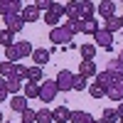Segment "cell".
Segmentation results:
<instances>
[{"label":"cell","instance_id":"d6986e66","mask_svg":"<svg viewBox=\"0 0 123 123\" xmlns=\"http://www.w3.org/2000/svg\"><path fill=\"white\" fill-rule=\"evenodd\" d=\"M32 59H35L37 67H44L49 62V52H47V49H32Z\"/></svg>","mask_w":123,"mask_h":123},{"label":"cell","instance_id":"ffe728a7","mask_svg":"<svg viewBox=\"0 0 123 123\" xmlns=\"http://www.w3.org/2000/svg\"><path fill=\"white\" fill-rule=\"evenodd\" d=\"M27 81H35V84H39L42 81V67H27Z\"/></svg>","mask_w":123,"mask_h":123},{"label":"cell","instance_id":"7a4b0ae2","mask_svg":"<svg viewBox=\"0 0 123 123\" xmlns=\"http://www.w3.org/2000/svg\"><path fill=\"white\" fill-rule=\"evenodd\" d=\"M71 37H74V32H69L64 25H57V27L49 30V39H52L54 44H69Z\"/></svg>","mask_w":123,"mask_h":123},{"label":"cell","instance_id":"8fae6325","mask_svg":"<svg viewBox=\"0 0 123 123\" xmlns=\"http://www.w3.org/2000/svg\"><path fill=\"white\" fill-rule=\"evenodd\" d=\"M104 30H108V32H118V30H123V17L118 15H111L104 20Z\"/></svg>","mask_w":123,"mask_h":123},{"label":"cell","instance_id":"2e32d148","mask_svg":"<svg viewBox=\"0 0 123 123\" xmlns=\"http://www.w3.org/2000/svg\"><path fill=\"white\" fill-rule=\"evenodd\" d=\"M79 17H91V15H94V3H91V0H79Z\"/></svg>","mask_w":123,"mask_h":123},{"label":"cell","instance_id":"5b68a950","mask_svg":"<svg viewBox=\"0 0 123 123\" xmlns=\"http://www.w3.org/2000/svg\"><path fill=\"white\" fill-rule=\"evenodd\" d=\"M94 39H96V47H104L106 52L113 49V32H108V30H96L94 32Z\"/></svg>","mask_w":123,"mask_h":123},{"label":"cell","instance_id":"836d02e7","mask_svg":"<svg viewBox=\"0 0 123 123\" xmlns=\"http://www.w3.org/2000/svg\"><path fill=\"white\" fill-rule=\"evenodd\" d=\"M12 76L20 79V81L27 79V67H25V64H20V62H15V71H12Z\"/></svg>","mask_w":123,"mask_h":123},{"label":"cell","instance_id":"30bf717a","mask_svg":"<svg viewBox=\"0 0 123 123\" xmlns=\"http://www.w3.org/2000/svg\"><path fill=\"white\" fill-rule=\"evenodd\" d=\"M27 96L25 94H15L12 98H10V108H12V111H17V113H22V111L27 108Z\"/></svg>","mask_w":123,"mask_h":123},{"label":"cell","instance_id":"7bdbcfd3","mask_svg":"<svg viewBox=\"0 0 123 123\" xmlns=\"http://www.w3.org/2000/svg\"><path fill=\"white\" fill-rule=\"evenodd\" d=\"M118 123H123V118H118Z\"/></svg>","mask_w":123,"mask_h":123},{"label":"cell","instance_id":"4316f807","mask_svg":"<svg viewBox=\"0 0 123 123\" xmlns=\"http://www.w3.org/2000/svg\"><path fill=\"white\" fill-rule=\"evenodd\" d=\"M84 89H89V76L74 74V91H84Z\"/></svg>","mask_w":123,"mask_h":123},{"label":"cell","instance_id":"4dcf8cb0","mask_svg":"<svg viewBox=\"0 0 123 123\" xmlns=\"http://www.w3.org/2000/svg\"><path fill=\"white\" fill-rule=\"evenodd\" d=\"M64 27L69 30V32H74V35L81 32V17H79V20H69V17H67V20H64Z\"/></svg>","mask_w":123,"mask_h":123},{"label":"cell","instance_id":"52a82bcc","mask_svg":"<svg viewBox=\"0 0 123 123\" xmlns=\"http://www.w3.org/2000/svg\"><path fill=\"white\" fill-rule=\"evenodd\" d=\"M12 12H22V0H0V15H12Z\"/></svg>","mask_w":123,"mask_h":123},{"label":"cell","instance_id":"e575fe53","mask_svg":"<svg viewBox=\"0 0 123 123\" xmlns=\"http://www.w3.org/2000/svg\"><path fill=\"white\" fill-rule=\"evenodd\" d=\"M106 69H108V71H123V62H121L118 57H116V59H108V62H106Z\"/></svg>","mask_w":123,"mask_h":123},{"label":"cell","instance_id":"484cf974","mask_svg":"<svg viewBox=\"0 0 123 123\" xmlns=\"http://www.w3.org/2000/svg\"><path fill=\"white\" fill-rule=\"evenodd\" d=\"M76 3H79V0H76ZM76 3H67L64 5V15L69 17V20H79V5Z\"/></svg>","mask_w":123,"mask_h":123},{"label":"cell","instance_id":"8d00e7d4","mask_svg":"<svg viewBox=\"0 0 123 123\" xmlns=\"http://www.w3.org/2000/svg\"><path fill=\"white\" fill-rule=\"evenodd\" d=\"M52 3H54V0H35V5H37L39 10H44V12L52 7Z\"/></svg>","mask_w":123,"mask_h":123},{"label":"cell","instance_id":"9c48e42d","mask_svg":"<svg viewBox=\"0 0 123 123\" xmlns=\"http://www.w3.org/2000/svg\"><path fill=\"white\" fill-rule=\"evenodd\" d=\"M111 101H116V104H118V101H123V74H121V79L116 81V84L113 86H108V94H106Z\"/></svg>","mask_w":123,"mask_h":123},{"label":"cell","instance_id":"5bb4252c","mask_svg":"<svg viewBox=\"0 0 123 123\" xmlns=\"http://www.w3.org/2000/svg\"><path fill=\"white\" fill-rule=\"evenodd\" d=\"M98 15L101 17H111V15H116V0H104V3L98 5Z\"/></svg>","mask_w":123,"mask_h":123},{"label":"cell","instance_id":"ba28073f","mask_svg":"<svg viewBox=\"0 0 123 123\" xmlns=\"http://www.w3.org/2000/svg\"><path fill=\"white\" fill-rule=\"evenodd\" d=\"M79 74H84V76H96L98 74V67H96V62L94 59H81V64H79Z\"/></svg>","mask_w":123,"mask_h":123},{"label":"cell","instance_id":"cb8c5ba5","mask_svg":"<svg viewBox=\"0 0 123 123\" xmlns=\"http://www.w3.org/2000/svg\"><path fill=\"white\" fill-rule=\"evenodd\" d=\"M25 96L27 98H39V84L27 81V84H25Z\"/></svg>","mask_w":123,"mask_h":123},{"label":"cell","instance_id":"83f0119b","mask_svg":"<svg viewBox=\"0 0 123 123\" xmlns=\"http://www.w3.org/2000/svg\"><path fill=\"white\" fill-rule=\"evenodd\" d=\"M15 44H17V49H20V54H22V59H25V57H32V49H35V47L30 44L27 39H20V42H15Z\"/></svg>","mask_w":123,"mask_h":123},{"label":"cell","instance_id":"f546056e","mask_svg":"<svg viewBox=\"0 0 123 123\" xmlns=\"http://www.w3.org/2000/svg\"><path fill=\"white\" fill-rule=\"evenodd\" d=\"M7 79V91L10 94H20V89H22V81L15 79V76H5Z\"/></svg>","mask_w":123,"mask_h":123},{"label":"cell","instance_id":"603a6c76","mask_svg":"<svg viewBox=\"0 0 123 123\" xmlns=\"http://www.w3.org/2000/svg\"><path fill=\"white\" fill-rule=\"evenodd\" d=\"M37 123H54V113L49 108H39L37 111Z\"/></svg>","mask_w":123,"mask_h":123},{"label":"cell","instance_id":"d6a6232c","mask_svg":"<svg viewBox=\"0 0 123 123\" xmlns=\"http://www.w3.org/2000/svg\"><path fill=\"white\" fill-rule=\"evenodd\" d=\"M0 44H3V47H10V44H15V39H12V32H10V30H0Z\"/></svg>","mask_w":123,"mask_h":123},{"label":"cell","instance_id":"4fadbf2b","mask_svg":"<svg viewBox=\"0 0 123 123\" xmlns=\"http://www.w3.org/2000/svg\"><path fill=\"white\" fill-rule=\"evenodd\" d=\"M98 30V20H94V15L91 17H81V32L84 35H94Z\"/></svg>","mask_w":123,"mask_h":123},{"label":"cell","instance_id":"ab89813d","mask_svg":"<svg viewBox=\"0 0 123 123\" xmlns=\"http://www.w3.org/2000/svg\"><path fill=\"white\" fill-rule=\"evenodd\" d=\"M7 94H10V91H0V104H3V101L7 98Z\"/></svg>","mask_w":123,"mask_h":123},{"label":"cell","instance_id":"277c9868","mask_svg":"<svg viewBox=\"0 0 123 123\" xmlns=\"http://www.w3.org/2000/svg\"><path fill=\"white\" fill-rule=\"evenodd\" d=\"M57 86H59V91H74V74L69 69H59L57 71Z\"/></svg>","mask_w":123,"mask_h":123},{"label":"cell","instance_id":"74e56055","mask_svg":"<svg viewBox=\"0 0 123 123\" xmlns=\"http://www.w3.org/2000/svg\"><path fill=\"white\" fill-rule=\"evenodd\" d=\"M0 91H7V79L0 74Z\"/></svg>","mask_w":123,"mask_h":123},{"label":"cell","instance_id":"f35d334b","mask_svg":"<svg viewBox=\"0 0 123 123\" xmlns=\"http://www.w3.org/2000/svg\"><path fill=\"white\" fill-rule=\"evenodd\" d=\"M116 111H118V116L123 118V101H118V108H116Z\"/></svg>","mask_w":123,"mask_h":123},{"label":"cell","instance_id":"d590c367","mask_svg":"<svg viewBox=\"0 0 123 123\" xmlns=\"http://www.w3.org/2000/svg\"><path fill=\"white\" fill-rule=\"evenodd\" d=\"M22 121H25V123H35V121H37V111H32V108L27 106V108L22 111Z\"/></svg>","mask_w":123,"mask_h":123},{"label":"cell","instance_id":"9a60e30c","mask_svg":"<svg viewBox=\"0 0 123 123\" xmlns=\"http://www.w3.org/2000/svg\"><path fill=\"white\" fill-rule=\"evenodd\" d=\"M52 113H54V123H67V121H71V111H69L67 106H57Z\"/></svg>","mask_w":123,"mask_h":123},{"label":"cell","instance_id":"bcb514c9","mask_svg":"<svg viewBox=\"0 0 123 123\" xmlns=\"http://www.w3.org/2000/svg\"><path fill=\"white\" fill-rule=\"evenodd\" d=\"M3 123H10V121H3Z\"/></svg>","mask_w":123,"mask_h":123},{"label":"cell","instance_id":"7c38bea8","mask_svg":"<svg viewBox=\"0 0 123 123\" xmlns=\"http://www.w3.org/2000/svg\"><path fill=\"white\" fill-rule=\"evenodd\" d=\"M39 12H42V10H39L37 5H25V7H22L25 22H37V20H39Z\"/></svg>","mask_w":123,"mask_h":123},{"label":"cell","instance_id":"f1b7e54d","mask_svg":"<svg viewBox=\"0 0 123 123\" xmlns=\"http://www.w3.org/2000/svg\"><path fill=\"white\" fill-rule=\"evenodd\" d=\"M79 52H81V59H94L96 57V44H81Z\"/></svg>","mask_w":123,"mask_h":123},{"label":"cell","instance_id":"44dd1931","mask_svg":"<svg viewBox=\"0 0 123 123\" xmlns=\"http://www.w3.org/2000/svg\"><path fill=\"white\" fill-rule=\"evenodd\" d=\"M89 94L94 96V98H104V96L108 94V89H106L104 84H98V81H96V84H91V86H89Z\"/></svg>","mask_w":123,"mask_h":123},{"label":"cell","instance_id":"ee69618b","mask_svg":"<svg viewBox=\"0 0 123 123\" xmlns=\"http://www.w3.org/2000/svg\"><path fill=\"white\" fill-rule=\"evenodd\" d=\"M69 3H76V0H69Z\"/></svg>","mask_w":123,"mask_h":123},{"label":"cell","instance_id":"d4e9b609","mask_svg":"<svg viewBox=\"0 0 123 123\" xmlns=\"http://www.w3.org/2000/svg\"><path fill=\"white\" fill-rule=\"evenodd\" d=\"M5 59H7V62H17V59H22V54H20L17 44H10V47H5Z\"/></svg>","mask_w":123,"mask_h":123},{"label":"cell","instance_id":"ac0fdd59","mask_svg":"<svg viewBox=\"0 0 123 123\" xmlns=\"http://www.w3.org/2000/svg\"><path fill=\"white\" fill-rule=\"evenodd\" d=\"M94 116L89 111H71V123H91Z\"/></svg>","mask_w":123,"mask_h":123},{"label":"cell","instance_id":"7402d4cb","mask_svg":"<svg viewBox=\"0 0 123 123\" xmlns=\"http://www.w3.org/2000/svg\"><path fill=\"white\" fill-rule=\"evenodd\" d=\"M118 111L116 108H106L104 113H101V123H118Z\"/></svg>","mask_w":123,"mask_h":123},{"label":"cell","instance_id":"b9f144b4","mask_svg":"<svg viewBox=\"0 0 123 123\" xmlns=\"http://www.w3.org/2000/svg\"><path fill=\"white\" fill-rule=\"evenodd\" d=\"M3 118H5V116H3V113H0V123H3Z\"/></svg>","mask_w":123,"mask_h":123},{"label":"cell","instance_id":"8992f818","mask_svg":"<svg viewBox=\"0 0 123 123\" xmlns=\"http://www.w3.org/2000/svg\"><path fill=\"white\" fill-rule=\"evenodd\" d=\"M121 74H123V71H108V69H104V71H98V74H96V81L108 89V86H113L116 81L121 79Z\"/></svg>","mask_w":123,"mask_h":123},{"label":"cell","instance_id":"1f68e13d","mask_svg":"<svg viewBox=\"0 0 123 123\" xmlns=\"http://www.w3.org/2000/svg\"><path fill=\"white\" fill-rule=\"evenodd\" d=\"M12 71H15V62H0V74L3 76H12Z\"/></svg>","mask_w":123,"mask_h":123},{"label":"cell","instance_id":"e0dca14e","mask_svg":"<svg viewBox=\"0 0 123 123\" xmlns=\"http://www.w3.org/2000/svg\"><path fill=\"white\" fill-rule=\"evenodd\" d=\"M62 17H64V15L57 12V10H47V12H44V22H47L49 27H57V25L62 22Z\"/></svg>","mask_w":123,"mask_h":123},{"label":"cell","instance_id":"3957f363","mask_svg":"<svg viewBox=\"0 0 123 123\" xmlns=\"http://www.w3.org/2000/svg\"><path fill=\"white\" fill-rule=\"evenodd\" d=\"M5 30H10L12 35L22 32V30H25V17H22V12H12V15H5Z\"/></svg>","mask_w":123,"mask_h":123},{"label":"cell","instance_id":"60d3db41","mask_svg":"<svg viewBox=\"0 0 123 123\" xmlns=\"http://www.w3.org/2000/svg\"><path fill=\"white\" fill-rule=\"evenodd\" d=\"M118 59H121V62H123V49H121V54H118Z\"/></svg>","mask_w":123,"mask_h":123},{"label":"cell","instance_id":"6da1fadb","mask_svg":"<svg viewBox=\"0 0 123 123\" xmlns=\"http://www.w3.org/2000/svg\"><path fill=\"white\" fill-rule=\"evenodd\" d=\"M59 94V86L54 79H42L39 81V101L42 104H49V101H54Z\"/></svg>","mask_w":123,"mask_h":123},{"label":"cell","instance_id":"f6af8a7d","mask_svg":"<svg viewBox=\"0 0 123 123\" xmlns=\"http://www.w3.org/2000/svg\"><path fill=\"white\" fill-rule=\"evenodd\" d=\"M91 123H96V121H91ZM98 123H101V121H98Z\"/></svg>","mask_w":123,"mask_h":123},{"label":"cell","instance_id":"7dc6e473","mask_svg":"<svg viewBox=\"0 0 123 123\" xmlns=\"http://www.w3.org/2000/svg\"><path fill=\"white\" fill-rule=\"evenodd\" d=\"M22 123H25V121H22Z\"/></svg>","mask_w":123,"mask_h":123}]
</instances>
